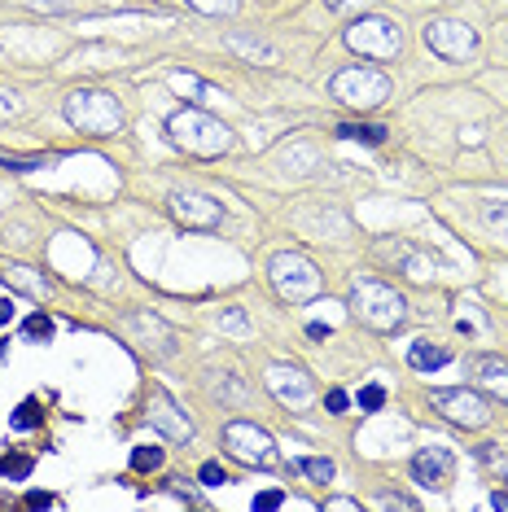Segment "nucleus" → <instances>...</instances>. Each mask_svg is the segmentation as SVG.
Listing matches in <instances>:
<instances>
[{"label": "nucleus", "instance_id": "nucleus-15", "mask_svg": "<svg viewBox=\"0 0 508 512\" xmlns=\"http://www.w3.org/2000/svg\"><path fill=\"white\" fill-rule=\"evenodd\" d=\"M469 377L478 381L491 399H504L508 403V364L495 355H469Z\"/></svg>", "mask_w": 508, "mask_h": 512}, {"label": "nucleus", "instance_id": "nucleus-29", "mask_svg": "<svg viewBox=\"0 0 508 512\" xmlns=\"http://www.w3.org/2000/svg\"><path fill=\"white\" fill-rule=\"evenodd\" d=\"M219 329H224V333H246V329H250L246 311H241V307H233V311H224V316H219Z\"/></svg>", "mask_w": 508, "mask_h": 512}, {"label": "nucleus", "instance_id": "nucleus-42", "mask_svg": "<svg viewBox=\"0 0 508 512\" xmlns=\"http://www.w3.org/2000/svg\"><path fill=\"white\" fill-rule=\"evenodd\" d=\"M487 504H491V508H504V512H508V495H504V491H495V495L487 499Z\"/></svg>", "mask_w": 508, "mask_h": 512}, {"label": "nucleus", "instance_id": "nucleus-31", "mask_svg": "<svg viewBox=\"0 0 508 512\" xmlns=\"http://www.w3.org/2000/svg\"><path fill=\"white\" fill-rule=\"evenodd\" d=\"M482 219H487L491 228H508V202H500V206L487 202V206H482Z\"/></svg>", "mask_w": 508, "mask_h": 512}, {"label": "nucleus", "instance_id": "nucleus-7", "mask_svg": "<svg viewBox=\"0 0 508 512\" xmlns=\"http://www.w3.org/2000/svg\"><path fill=\"white\" fill-rule=\"evenodd\" d=\"M430 407L443 421H452L456 429H487L491 425V399L469 386L456 390H430Z\"/></svg>", "mask_w": 508, "mask_h": 512}, {"label": "nucleus", "instance_id": "nucleus-35", "mask_svg": "<svg viewBox=\"0 0 508 512\" xmlns=\"http://www.w3.org/2000/svg\"><path fill=\"white\" fill-rule=\"evenodd\" d=\"M377 504H381V508H403V512H417V499H412V495H381Z\"/></svg>", "mask_w": 508, "mask_h": 512}, {"label": "nucleus", "instance_id": "nucleus-18", "mask_svg": "<svg viewBox=\"0 0 508 512\" xmlns=\"http://www.w3.org/2000/svg\"><path fill=\"white\" fill-rule=\"evenodd\" d=\"M5 281L18 285V289H27L31 298H49V289H53V285L36 272V267H22V263H9V267H5Z\"/></svg>", "mask_w": 508, "mask_h": 512}, {"label": "nucleus", "instance_id": "nucleus-23", "mask_svg": "<svg viewBox=\"0 0 508 512\" xmlns=\"http://www.w3.org/2000/svg\"><path fill=\"white\" fill-rule=\"evenodd\" d=\"M198 14H206V18H233L237 9H241V0H189Z\"/></svg>", "mask_w": 508, "mask_h": 512}, {"label": "nucleus", "instance_id": "nucleus-34", "mask_svg": "<svg viewBox=\"0 0 508 512\" xmlns=\"http://www.w3.org/2000/svg\"><path fill=\"white\" fill-rule=\"evenodd\" d=\"M285 504V495L281 491H263V495H254V512H272V508H281Z\"/></svg>", "mask_w": 508, "mask_h": 512}, {"label": "nucleus", "instance_id": "nucleus-33", "mask_svg": "<svg viewBox=\"0 0 508 512\" xmlns=\"http://www.w3.org/2000/svg\"><path fill=\"white\" fill-rule=\"evenodd\" d=\"M198 477H202V486H224V482H228V473H224V469H219V464H215V460H206Z\"/></svg>", "mask_w": 508, "mask_h": 512}, {"label": "nucleus", "instance_id": "nucleus-28", "mask_svg": "<svg viewBox=\"0 0 508 512\" xmlns=\"http://www.w3.org/2000/svg\"><path fill=\"white\" fill-rule=\"evenodd\" d=\"M0 473H5L9 482H22V477L31 473V456H5L0 460Z\"/></svg>", "mask_w": 508, "mask_h": 512}, {"label": "nucleus", "instance_id": "nucleus-30", "mask_svg": "<svg viewBox=\"0 0 508 512\" xmlns=\"http://www.w3.org/2000/svg\"><path fill=\"white\" fill-rule=\"evenodd\" d=\"M360 407H364V412H381V407H386V390H381L377 381H373V386H364L360 390Z\"/></svg>", "mask_w": 508, "mask_h": 512}, {"label": "nucleus", "instance_id": "nucleus-3", "mask_svg": "<svg viewBox=\"0 0 508 512\" xmlns=\"http://www.w3.org/2000/svg\"><path fill=\"white\" fill-rule=\"evenodd\" d=\"M66 123L84 136H114L123 127V106L114 92H101V88H75L66 97Z\"/></svg>", "mask_w": 508, "mask_h": 512}, {"label": "nucleus", "instance_id": "nucleus-25", "mask_svg": "<svg viewBox=\"0 0 508 512\" xmlns=\"http://www.w3.org/2000/svg\"><path fill=\"white\" fill-rule=\"evenodd\" d=\"M22 337H27V342H49V337H53V320L44 316V311H36V316H27V324H22Z\"/></svg>", "mask_w": 508, "mask_h": 512}, {"label": "nucleus", "instance_id": "nucleus-11", "mask_svg": "<svg viewBox=\"0 0 508 512\" xmlns=\"http://www.w3.org/2000/svg\"><path fill=\"white\" fill-rule=\"evenodd\" d=\"M145 416H149V425H154L163 438H171V442H193V421L184 416V407L171 399L167 390H154V394H149Z\"/></svg>", "mask_w": 508, "mask_h": 512}, {"label": "nucleus", "instance_id": "nucleus-32", "mask_svg": "<svg viewBox=\"0 0 508 512\" xmlns=\"http://www.w3.org/2000/svg\"><path fill=\"white\" fill-rule=\"evenodd\" d=\"M22 110V97L14 88H0V119H14V114Z\"/></svg>", "mask_w": 508, "mask_h": 512}, {"label": "nucleus", "instance_id": "nucleus-4", "mask_svg": "<svg viewBox=\"0 0 508 512\" xmlns=\"http://www.w3.org/2000/svg\"><path fill=\"white\" fill-rule=\"evenodd\" d=\"M268 281L276 289V298H285V302H311V298H320L325 294V276H320V267L307 259V254H298V250H281V254H272L268 259Z\"/></svg>", "mask_w": 508, "mask_h": 512}, {"label": "nucleus", "instance_id": "nucleus-1", "mask_svg": "<svg viewBox=\"0 0 508 512\" xmlns=\"http://www.w3.org/2000/svg\"><path fill=\"white\" fill-rule=\"evenodd\" d=\"M346 307H351L355 320L377 333H395L408 320V298L395 285L377 281V276H355L351 289H346Z\"/></svg>", "mask_w": 508, "mask_h": 512}, {"label": "nucleus", "instance_id": "nucleus-6", "mask_svg": "<svg viewBox=\"0 0 508 512\" xmlns=\"http://www.w3.org/2000/svg\"><path fill=\"white\" fill-rule=\"evenodd\" d=\"M346 49L360 53L364 62H395L403 53V31L381 14H364L346 27Z\"/></svg>", "mask_w": 508, "mask_h": 512}, {"label": "nucleus", "instance_id": "nucleus-13", "mask_svg": "<svg viewBox=\"0 0 508 512\" xmlns=\"http://www.w3.org/2000/svg\"><path fill=\"white\" fill-rule=\"evenodd\" d=\"M123 329H127V337H132L136 346H141V351L158 355V359H167L171 351H176V333H171L158 316H149V311H132V316L123 320Z\"/></svg>", "mask_w": 508, "mask_h": 512}, {"label": "nucleus", "instance_id": "nucleus-40", "mask_svg": "<svg viewBox=\"0 0 508 512\" xmlns=\"http://www.w3.org/2000/svg\"><path fill=\"white\" fill-rule=\"evenodd\" d=\"M9 320H14V302L0 298V324H9Z\"/></svg>", "mask_w": 508, "mask_h": 512}, {"label": "nucleus", "instance_id": "nucleus-26", "mask_svg": "<svg viewBox=\"0 0 508 512\" xmlns=\"http://www.w3.org/2000/svg\"><path fill=\"white\" fill-rule=\"evenodd\" d=\"M40 421H44V412H40V403H36V399L18 403V412L9 416V425H14V429H36Z\"/></svg>", "mask_w": 508, "mask_h": 512}, {"label": "nucleus", "instance_id": "nucleus-21", "mask_svg": "<svg viewBox=\"0 0 508 512\" xmlns=\"http://www.w3.org/2000/svg\"><path fill=\"white\" fill-rule=\"evenodd\" d=\"M395 259L403 267V276H412V281H430V276H434V263L425 259V254L408 250V246H395Z\"/></svg>", "mask_w": 508, "mask_h": 512}, {"label": "nucleus", "instance_id": "nucleus-24", "mask_svg": "<svg viewBox=\"0 0 508 512\" xmlns=\"http://www.w3.org/2000/svg\"><path fill=\"white\" fill-rule=\"evenodd\" d=\"M132 469H136V473L163 469V447H132Z\"/></svg>", "mask_w": 508, "mask_h": 512}, {"label": "nucleus", "instance_id": "nucleus-41", "mask_svg": "<svg viewBox=\"0 0 508 512\" xmlns=\"http://www.w3.org/2000/svg\"><path fill=\"white\" fill-rule=\"evenodd\" d=\"M325 508H360V499H329Z\"/></svg>", "mask_w": 508, "mask_h": 512}, {"label": "nucleus", "instance_id": "nucleus-20", "mask_svg": "<svg viewBox=\"0 0 508 512\" xmlns=\"http://www.w3.org/2000/svg\"><path fill=\"white\" fill-rule=\"evenodd\" d=\"M171 88H180V92H193V106H202V101H215L219 97V88L215 84H206V79L198 75H184V71H171Z\"/></svg>", "mask_w": 508, "mask_h": 512}, {"label": "nucleus", "instance_id": "nucleus-38", "mask_svg": "<svg viewBox=\"0 0 508 512\" xmlns=\"http://www.w3.org/2000/svg\"><path fill=\"white\" fill-rule=\"evenodd\" d=\"M53 504H57V499L49 491H31L27 495V508H53Z\"/></svg>", "mask_w": 508, "mask_h": 512}, {"label": "nucleus", "instance_id": "nucleus-9", "mask_svg": "<svg viewBox=\"0 0 508 512\" xmlns=\"http://www.w3.org/2000/svg\"><path fill=\"white\" fill-rule=\"evenodd\" d=\"M425 44H430V53H438L443 62H469V57L478 53V31L460 18H434L430 27H425Z\"/></svg>", "mask_w": 508, "mask_h": 512}, {"label": "nucleus", "instance_id": "nucleus-39", "mask_svg": "<svg viewBox=\"0 0 508 512\" xmlns=\"http://www.w3.org/2000/svg\"><path fill=\"white\" fill-rule=\"evenodd\" d=\"M307 337H316V342H325V337H329V324H307Z\"/></svg>", "mask_w": 508, "mask_h": 512}, {"label": "nucleus", "instance_id": "nucleus-8", "mask_svg": "<svg viewBox=\"0 0 508 512\" xmlns=\"http://www.w3.org/2000/svg\"><path fill=\"white\" fill-rule=\"evenodd\" d=\"M224 447H228V456H237L241 464H250V469H276V464H281V451H276L272 434L259 429L254 421H228Z\"/></svg>", "mask_w": 508, "mask_h": 512}, {"label": "nucleus", "instance_id": "nucleus-5", "mask_svg": "<svg viewBox=\"0 0 508 512\" xmlns=\"http://www.w3.org/2000/svg\"><path fill=\"white\" fill-rule=\"evenodd\" d=\"M329 97L338 101V106L346 110H377V106H386V97H390V79L373 71V66H346V71H338L329 79Z\"/></svg>", "mask_w": 508, "mask_h": 512}, {"label": "nucleus", "instance_id": "nucleus-37", "mask_svg": "<svg viewBox=\"0 0 508 512\" xmlns=\"http://www.w3.org/2000/svg\"><path fill=\"white\" fill-rule=\"evenodd\" d=\"M325 5L333 9V14H351V9H364L368 0H325Z\"/></svg>", "mask_w": 508, "mask_h": 512}, {"label": "nucleus", "instance_id": "nucleus-17", "mask_svg": "<svg viewBox=\"0 0 508 512\" xmlns=\"http://www.w3.org/2000/svg\"><path fill=\"white\" fill-rule=\"evenodd\" d=\"M408 364L417 372H438V368L452 364V351H447V346H438V342H412L408 346Z\"/></svg>", "mask_w": 508, "mask_h": 512}, {"label": "nucleus", "instance_id": "nucleus-22", "mask_svg": "<svg viewBox=\"0 0 508 512\" xmlns=\"http://www.w3.org/2000/svg\"><path fill=\"white\" fill-rule=\"evenodd\" d=\"M294 469L311 477V482H333V473H338V464H333L329 456H298L294 460Z\"/></svg>", "mask_w": 508, "mask_h": 512}, {"label": "nucleus", "instance_id": "nucleus-14", "mask_svg": "<svg viewBox=\"0 0 508 512\" xmlns=\"http://www.w3.org/2000/svg\"><path fill=\"white\" fill-rule=\"evenodd\" d=\"M456 477V456L447 447H421L412 456V482L434 486V491H447Z\"/></svg>", "mask_w": 508, "mask_h": 512}, {"label": "nucleus", "instance_id": "nucleus-10", "mask_svg": "<svg viewBox=\"0 0 508 512\" xmlns=\"http://www.w3.org/2000/svg\"><path fill=\"white\" fill-rule=\"evenodd\" d=\"M167 211L180 228H198V232L219 228V219H224V206L211 193H198V189H176L167 197Z\"/></svg>", "mask_w": 508, "mask_h": 512}, {"label": "nucleus", "instance_id": "nucleus-16", "mask_svg": "<svg viewBox=\"0 0 508 512\" xmlns=\"http://www.w3.org/2000/svg\"><path fill=\"white\" fill-rule=\"evenodd\" d=\"M228 49H233L241 62H254V66H281V49L268 40H254V36H241V31H233L228 36Z\"/></svg>", "mask_w": 508, "mask_h": 512}, {"label": "nucleus", "instance_id": "nucleus-2", "mask_svg": "<svg viewBox=\"0 0 508 512\" xmlns=\"http://www.w3.org/2000/svg\"><path fill=\"white\" fill-rule=\"evenodd\" d=\"M167 141L193 158H219L233 145V127L219 123L215 114H206L198 106H184L167 119Z\"/></svg>", "mask_w": 508, "mask_h": 512}, {"label": "nucleus", "instance_id": "nucleus-36", "mask_svg": "<svg viewBox=\"0 0 508 512\" xmlns=\"http://www.w3.org/2000/svg\"><path fill=\"white\" fill-rule=\"evenodd\" d=\"M325 407H329V412H346V407H351V394H346V390H329Z\"/></svg>", "mask_w": 508, "mask_h": 512}, {"label": "nucleus", "instance_id": "nucleus-12", "mask_svg": "<svg viewBox=\"0 0 508 512\" xmlns=\"http://www.w3.org/2000/svg\"><path fill=\"white\" fill-rule=\"evenodd\" d=\"M263 381H268L272 399L285 403V407H307L311 399H316V386H311V377L298 364H272Z\"/></svg>", "mask_w": 508, "mask_h": 512}, {"label": "nucleus", "instance_id": "nucleus-27", "mask_svg": "<svg viewBox=\"0 0 508 512\" xmlns=\"http://www.w3.org/2000/svg\"><path fill=\"white\" fill-rule=\"evenodd\" d=\"M285 167H290V171H311V167H316V149H311V145L285 149Z\"/></svg>", "mask_w": 508, "mask_h": 512}, {"label": "nucleus", "instance_id": "nucleus-19", "mask_svg": "<svg viewBox=\"0 0 508 512\" xmlns=\"http://www.w3.org/2000/svg\"><path fill=\"white\" fill-rule=\"evenodd\" d=\"M333 132H338L342 141H360V145H386L390 127H381V123H342V127H333Z\"/></svg>", "mask_w": 508, "mask_h": 512}]
</instances>
